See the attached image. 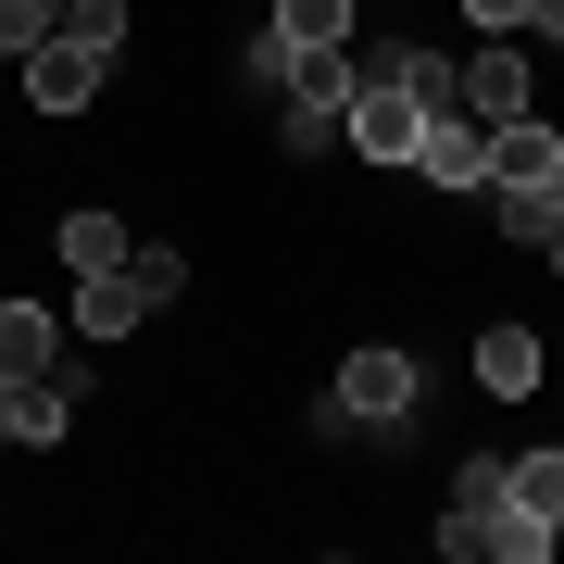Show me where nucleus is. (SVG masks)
Returning a JSON list of instances; mask_svg holds the SVG:
<instances>
[{
	"instance_id": "nucleus-1",
	"label": "nucleus",
	"mask_w": 564,
	"mask_h": 564,
	"mask_svg": "<svg viewBox=\"0 0 564 564\" xmlns=\"http://www.w3.org/2000/svg\"><path fill=\"white\" fill-rule=\"evenodd\" d=\"M326 402H339L364 440H402L414 402H426V364H414V351H389V339H364V351L339 364V389H326Z\"/></svg>"
},
{
	"instance_id": "nucleus-2",
	"label": "nucleus",
	"mask_w": 564,
	"mask_h": 564,
	"mask_svg": "<svg viewBox=\"0 0 564 564\" xmlns=\"http://www.w3.org/2000/svg\"><path fill=\"white\" fill-rule=\"evenodd\" d=\"M101 76H113V51H88V39H39V51H25V101H39L51 126L101 101Z\"/></svg>"
},
{
	"instance_id": "nucleus-3",
	"label": "nucleus",
	"mask_w": 564,
	"mask_h": 564,
	"mask_svg": "<svg viewBox=\"0 0 564 564\" xmlns=\"http://www.w3.org/2000/svg\"><path fill=\"white\" fill-rule=\"evenodd\" d=\"M402 176L452 188V202H464V188H489V126H477V113H426V139H414Z\"/></svg>"
},
{
	"instance_id": "nucleus-4",
	"label": "nucleus",
	"mask_w": 564,
	"mask_h": 564,
	"mask_svg": "<svg viewBox=\"0 0 564 564\" xmlns=\"http://www.w3.org/2000/svg\"><path fill=\"white\" fill-rule=\"evenodd\" d=\"M339 139H351L364 163H414V139H426V101H414L402 76H389V88H364V101H351V126H339Z\"/></svg>"
},
{
	"instance_id": "nucleus-5",
	"label": "nucleus",
	"mask_w": 564,
	"mask_h": 564,
	"mask_svg": "<svg viewBox=\"0 0 564 564\" xmlns=\"http://www.w3.org/2000/svg\"><path fill=\"white\" fill-rule=\"evenodd\" d=\"M464 113H477V126H514V113H527V51H514V39L464 51Z\"/></svg>"
},
{
	"instance_id": "nucleus-6",
	"label": "nucleus",
	"mask_w": 564,
	"mask_h": 564,
	"mask_svg": "<svg viewBox=\"0 0 564 564\" xmlns=\"http://www.w3.org/2000/svg\"><path fill=\"white\" fill-rule=\"evenodd\" d=\"M552 163H564V126H540V113L489 126V188H552Z\"/></svg>"
},
{
	"instance_id": "nucleus-7",
	"label": "nucleus",
	"mask_w": 564,
	"mask_h": 564,
	"mask_svg": "<svg viewBox=\"0 0 564 564\" xmlns=\"http://www.w3.org/2000/svg\"><path fill=\"white\" fill-rule=\"evenodd\" d=\"M63 364V314L51 302H0V377H51Z\"/></svg>"
},
{
	"instance_id": "nucleus-8",
	"label": "nucleus",
	"mask_w": 564,
	"mask_h": 564,
	"mask_svg": "<svg viewBox=\"0 0 564 564\" xmlns=\"http://www.w3.org/2000/svg\"><path fill=\"white\" fill-rule=\"evenodd\" d=\"M477 389L489 402H527V389H540V339H527V326H477Z\"/></svg>"
},
{
	"instance_id": "nucleus-9",
	"label": "nucleus",
	"mask_w": 564,
	"mask_h": 564,
	"mask_svg": "<svg viewBox=\"0 0 564 564\" xmlns=\"http://www.w3.org/2000/svg\"><path fill=\"white\" fill-rule=\"evenodd\" d=\"M51 239H63V263H76V276H113V263H126V251H139V239H126V226H113V214H63V226H51Z\"/></svg>"
},
{
	"instance_id": "nucleus-10",
	"label": "nucleus",
	"mask_w": 564,
	"mask_h": 564,
	"mask_svg": "<svg viewBox=\"0 0 564 564\" xmlns=\"http://www.w3.org/2000/svg\"><path fill=\"white\" fill-rule=\"evenodd\" d=\"M139 314H151V302H139V276H126V263H113V276H88V289H76V326H88V339H126Z\"/></svg>"
},
{
	"instance_id": "nucleus-11",
	"label": "nucleus",
	"mask_w": 564,
	"mask_h": 564,
	"mask_svg": "<svg viewBox=\"0 0 564 564\" xmlns=\"http://www.w3.org/2000/svg\"><path fill=\"white\" fill-rule=\"evenodd\" d=\"M552 552H564V527H540L527 502H502V514H489V564H552Z\"/></svg>"
},
{
	"instance_id": "nucleus-12",
	"label": "nucleus",
	"mask_w": 564,
	"mask_h": 564,
	"mask_svg": "<svg viewBox=\"0 0 564 564\" xmlns=\"http://www.w3.org/2000/svg\"><path fill=\"white\" fill-rule=\"evenodd\" d=\"M502 477H514V502L540 527H564V452H502Z\"/></svg>"
},
{
	"instance_id": "nucleus-13",
	"label": "nucleus",
	"mask_w": 564,
	"mask_h": 564,
	"mask_svg": "<svg viewBox=\"0 0 564 564\" xmlns=\"http://www.w3.org/2000/svg\"><path fill=\"white\" fill-rule=\"evenodd\" d=\"M402 88H414L426 113H464V63H452V51H414V39H402Z\"/></svg>"
},
{
	"instance_id": "nucleus-14",
	"label": "nucleus",
	"mask_w": 564,
	"mask_h": 564,
	"mask_svg": "<svg viewBox=\"0 0 564 564\" xmlns=\"http://www.w3.org/2000/svg\"><path fill=\"white\" fill-rule=\"evenodd\" d=\"M39 39H63V0H0V51H39Z\"/></svg>"
},
{
	"instance_id": "nucleus-15",
	"label": "nucleus",
	"mask_w": 564,
	"mask_h": 564,
	"mask_svg": "<svg viewBox=\"0 0 564 564\" xmlns=\"http://www.w3.org/2000/svg\"><path fill=\"white\" fill-rule=\"evenodd\" d=\"M126 276H139V302L163 314V302H176V289H188V251H163V239H151V251H126Z\"/></svg>"
},
{
	"instance_id": "nucleus-16",
	"label": "nucleus",
	"mask_w": 564,
	"mask_h": 564,
	"mask_svg": "<svg viewBox=\"0 0 564 564\" xmlns=\"http://www.w3.org/2000/svg\"><path fill=\"white\" fill-rule=\"evenodd\" d=\"M276 39H351V0H276Z\"/></svg>"
},
{
	"instance_id": "nucleus-17",
	"label": "nucleus",
	"mask_w": 564,
	"mask_h": 564,
	"mask_svg": "<svg viewBox=\"0 0 564 564\" xmlns=\"http://www.w3.org/2000/svg\"><path fill=\"white\" fill-rule=\"evenodd\" d=\"M63 39H88V51H126V0H63Z\"/></svg>"
},
{
	"instance_id": "nucleus-18",
	"label": "nucleus",
	"mask_w": 564,
	"mask_h": 564,
	"mask_svg": "<svg viewBox=\"0 0 564 564\" xmlns=\"http://www.w3.org/2000/svg\"><path fill=\"white\" fill-rule=\"evenodd\" d=\"M25 389L39 377H0V440H25Z\"/></svg>"
},
{
	"instance_id": "nucleus-19",
	"label": "nucleus",
	"mask_w": 564,
	"mask_h": 564,
	"mask_svg": "<svg viewBox=\"0 0 564 564\" xmlns=\"http://www.w3.org/2000/svg\"><path fill=\"white\" fill-rule=\"evenodd\" d=\"M527 39H564V0H527Z\"/></svg>"
},
{
	"instance_id": "nucleus-20",
	"label": "nucleus",
	"mask_w": 564,
	"mask_h": 564,
	"mask_svg": "<svg viewBox=\"0 0 564 564\" xmlns=\"http://www.w3.org/2000/svg\"><path fill=\"white\" fill-rule=\"evenodd\" d=\"M464 13H477V25H527V0H464Z\"/></svg>"
},
{
	"instance_id": "nucleus-21",
	"label": "nucleus",
	"mask_w": 564,
	"mask_h": 564,
	"mask_svg": "<svg viewBox=\"0 0 564 564\" xmlns=\"http://www.w3.org/2000/svg\"><path fill=\"white\" fill-rule=\"evenodd\" d=\"M540 251H552V276H564V214H552V239H540Z\"/></svg>"
},
{
	"instance_id": "nucleus-22",
	"label": "nucleus",
	"mask_w": 564,
	"mask_h": 564,
	"mask_svg": "<svg viewBox=\"0 0 564 564\" xmlns=\"http://www.w3.org/2000/svg\"><path fill=\"white\" fill-rule=\"evenodd\" d=\"M552 214H564V163H552Z\"/></svg>"
}]
</instances>
